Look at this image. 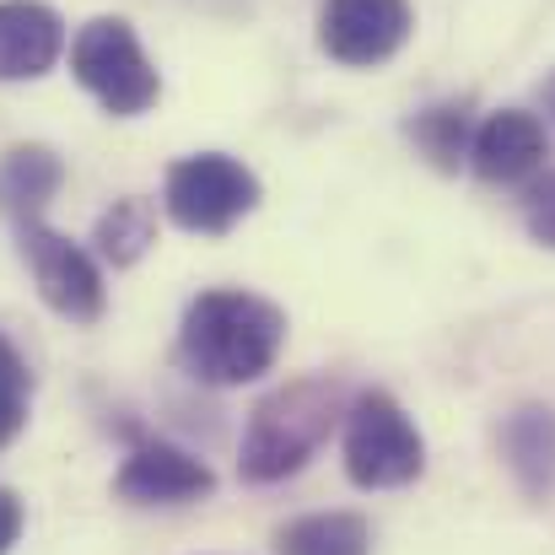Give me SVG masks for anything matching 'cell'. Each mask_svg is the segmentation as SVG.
I'll use <instances>...</instances> for the list:
<instances>
[{
  "instance_id": "obj_9",
  "label": "cell",
  "mask_w": 555,
  "mask_h": 555,
  "mask_svg": "<svg viewBox=\"0 0 555 555\" xmlns=\"http://www.w3.org/2000/svg\"><path fill=\"white\" fill-rule=\"evenodd\" d=\"M545 163V125L529 108H502L469 135V168L486 184H524Z\"/></svg>"
},
{
  "instance_id": "obj_13",
  "label": "cell",
  "mask_w": 555,
  "mask_h": 555,
  "mask_svg": "<svg viewBox=\"0 0 555 555\" xmlns=\"http://www.w3.org/2000/svg\"><path fill=\"white\" fill-rule=\"evenodd\" d=\"M60 179H65V168L49 146H11L0 157V210L16 216V221L38 216L43 199L60 189Z\"/></svg>"
},
{
  "instance_id": "obj_10",
  "label": "cell",
  "mask_w": 555,
  "mask_h": 555,
  "mask_svg": "<svg viewBox=\"0 0 555 555\" xmlns=\"http://www.w3.org/2000/svg\"><path fill=\"white\" fill-rule=\"evenodd\" d=\"M65 54V22L43 0H0V81H38Z\"/></svg>"
},
{
  "instance_id": "obj_17",
  "label": "cell",
  "mask_w": 555,
  "mask_h": 555,
  "mask_svg": "<svg viewBox=\"0 0 555 555\" xmlns=\"http://www.w3.org/2000/svg\"><path fill=\"white\" fill-rule=\"evenodd\" d=\"M524 221H529V237H534V243L555 248V173L545 179V184L529 189V199H524Z\"/></svg>"
},
{
  "instance_id": "obj_6",
  "label": "cell",
  "mask_w": 555,
  "mask_h": 555,
  "mask_svg": "<svg viewBox=\"0 0 555 555\" xmlns=\"http://www.w3.org/2000/svg\"><path fill=\"white\" fill-rule=\"evenodd\" d=\"M16 243H22V259H27V270H33L38 297H43L60 319H70V324L103 319V302H108L103 270H98V259H92L81 243H70L65 232L43 227L38 216H22V221H16Z\"/></svg>"
},
{
  "instance_id": "obj_15",
  "label": "cell",
  "mask_w": 555,
  "mask_h": 555,
  "mask_svg": "<svg viewBox=\"0 0 555 555\" xmlns=\"http://www.w3.org/2000/svg\"><path fill=\"white\" fill-rule=\"evenodd\" d=\"M410 141L437 163V168H459L464 157H469V119H464V108H453V103H442V108H426V114H415L410 119Z\"/></svg>"
},
{
  "instance_id": "obj_3",
  "label": "cell",
  "mask_w": 555,
  "mask_h": 555,
  "mask_svg": "<svg viewBox=\"0 0 555 555\" xmlns=\"http://www.w3.org/2000/svg\"><path fill=\"white\" fill-rule=\"evenodd\" d=\"M426 469V442L404 404L383 388L357 393L346 404V475L362 491H399L421 480Z\"/></svg>"
},
{
  "instance_id": "obj_11",
  "label": "cell",
  "mask_w": 555,
  "mask_h": 555,
  "mask_svg": "<svg viewBox=\"0 0 555 555\" xmlns=\"http://www.w3.org/2000/svg\"><path fill=\"white\" fill-rule=\"evenodd\" d=\"M496 448L507 475L529 502H545L555 491V410L551 404H518L496 426Z\"/></svg>"
},
{
  "instance_id": "obj_12",
  "label": "cell",
  "mask_w": 555,
  "mask_h": 555,
  "mask_svg": "<svg viewBox=\"0 0 555 555\" xmlns=\"http://www.w3.org/2000/svg\"><path fill=\"white\" fill-rule=\"evenodd\" d=\"M275 555H372V529L357 513H308L275 529Z\"/></svg>"
},
{
  "instance_id": "obj_16",
  "label": "cell",
  "mask_w": 555,
  "mask_h": 555,
  "mask_svg": "<svg viewBox=\"0 0 555 555\" xmlns=\"http://www.w3.org/2000/svg\"><path fill=\"white\" fill-rule=\"evenodd\" d=\"M27 399H33V372L22 362V351L0 335V448L27 426Z\"/></svg>"
},
{
  "instance_id": "obj_14",
  "label": "cell",
  "mask_w": 555,
  "mask_h": 555,
  "mask_svg": "<svg viewBox=\"0 0 555 555\" xmlns=\"http://www.w3.org/2000/svg\"><path fill=\"white\" fill-rule=\"evenodd\" d=\"M92 243H98V254L108 259V264H135L152 243H157V216H152V205L146 199H114L103 216H98V232H92Z\"/></svg>"
},
{
  "instance_id": "obj_5",
  "label": "cell",
  "mask_w": 555,
  "mask_h": 555,
  "mask_svg": "<svg viewBox=\"0 0 555 555\" xmlns=\"http://www.w3.org/2000/svg\"><path fill=\"white\" fill-rule=\"evenodd\" d=\"M163 205L184 232L221 237L259 205V179L227 152H194V157L168 168Z\"/></svg>"
},
{
  "instance_id": "obj_7",
  "label": "cell",
  "mask_w": 555,
  "mask_h": 555,
  "mask_svg": "<svg viewBox=\"0 0 555 555\" xmlns=\"http://www.w3.org/2000/svg\"><path fill=\"white\" fill-rule=\"evenodd\" d=\"M415 16L410 0H324L319 49L340 65H383L404 49Z\"/></svg>"
},
{
  "instance_id": "obj_1",
  "label": "cell",
  "mask_w": 555,
  "mask_h": 555,
  "mask_svg": "<svg viewBox=\"0 0 555 555\" xmlns=\"http://www.w3.org/2000/svg\"><path fill=\"white\" fill-rule=\"evenodd\" d=\"M286 346V313L254 292L194 297L179 330V367L210 388H243L275 367Z\"/></svg>"
},
{
  "instance_id": "obj_4",
  "label": "cell",
  "mask_w": 555,
  "mask_h": 555,
  "mask_svg": "<svg viewBox=\"0 0 555 555\" xmlns=\"http://www.w3.org/2000/svg\"><path fill=\"white\" fill-rule=\"evenodd\" d=\"M70 70L114 119H135L163 98V76L146 60V49H141V38L125 16L87 22L70 43Z\"/></svg>"
},
{
  "instance_id": "obj_8",
  "label": "cell",
  "mask_w": 555,
  "mask_h": 555,
  "mask_svg": "<svg viewBox=\"0 0 555 555\" xmlns=\"http://www.w3.org/2000/svg\"><path fill=\"white\" fill-rule=\"evenodd\" d=\"M114 491L130 507H184V502H199V496L216 491V475L173 442H141L119 464Z\"/></svg>"
},
{
  "instance_id": "obj_2",
  "label": "cell",
  "mask_w": 555,
  "mask_h": 555,
  "mask_svg": "<svg viewBox=\"0 0 555 555\" xmlns=\"http://www.w3.org/2000/svg\"><path fill=\"white\" fill-rule=\"evenodd\" d=\"M335 421H346V388L335 377H297V383L264 393L243 426L237 475L248 486H275V480L297 475L330 442Z\"/></svg>"
},
{
  "instance_id": "obj_18",
  "label": "cell",
  "mask_w": 555,
  "mask_h": 555,
  "mask_svg": "<svg viewBox=\"0 0 555 555\" xmlns=\"http://www.w3.org/2000/svg\"><path fill=\"white\" fill-rule=\"evenodd\" d=\"M16 540H22V502L11 491H0V555H11Z\"/></svg>"
}]
</instances>
